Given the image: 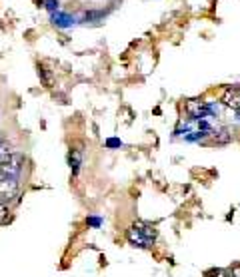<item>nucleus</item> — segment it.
<instances>
[{
    "mask_svg": "<svg viewBox=\"0 0 240 277\" xmlns=\"http://www.w3.org/2000/svg\"><path fill=\"white\" fill-rule=\"evenodd\" d=\"M24 162H26L24 154L12 152V154L0 164V176H2V178H18V174H20Z\"/></svg>",
    "mask_w": 240,
    "mask_h": 277,
    "instance_id": "1",
    "label": "nucleus"
},
{
    "mask_svg": "<svg viewBox=\"0 0 240 277\" xmlns=\"http://www.w3.org/2000/svg\"><path fill=\"white\" fill-rule=\"evenodd\" d=\"M20 191L18 178H0V202H12Z\"/></svg>",
    "mask_w": 240,
    "mask_h": 277,
    "instance_id": "2",
    "label": "nucleus"
},
{
    "mask_svg": "<svg viewBox=\"0 0 240 277\" xmlns=\"http://www.w3.org/2000/svg\"><path fill=\"white\" fill-rule=\"evenodd\" d=\"M222 104L226 106V108H232V110H236L240 112V88H226L224 94H222Z\"/></svg>",
    "mask_w": 240,
    "mask_h": 277,
    "instance_id": "3",
    "label": "nucleus"
},
{
    "mask_svg": "<svg viewBox=\"0 0 240 277\" xmlns=\"http://www.w3.org/2000/svg\"><path fill=\"white\" fill-rule=\"evenodd\" d=\"M186 112L192 116V118H202L206 112H208V106L200 100H188L186 102Z\"/></svg>",
    "mask_w": 240,
    "mask_h": 277,
    "instance_id": "4",
    "label": "nucleus"
},
{
    "mask_svg": "<svg viewBox=\"0 0 240 277\" xmlns=\"http://www.w3.org/2000/svg\"><path fill=\"white\" fill-rule=\"evenodd\" d=\"M230 142H232V134H230L228 128L218 130V132L214 134V138H212V144H216V146H226V144H230Z\"/></svg>",
    "mask_w": 240,
    "mask_h": 277,
    "instance_id": "5",
    "label": "nucleus"
},
{
    "mask_svg": "<svg viewBox=\"0 0 240 277\" xmlns=\"http://www.w3.org/2000/svg\"><path fill=\"white\" fill-rule=\"evenodd\" d=\"M134 229H138V233H140L146 242H150V240H154V238H156V229H154L152 225H148V223L138 221L136 225H134Z\"/></svg>",
    "mask_w": 240,
    "mask_h": 277,
    "instance_id": "6",
    "label": "nucleus"
},
{
    "mask_svg": "<svg viewBox=\"0 0 240 277\" xmlns=\"http://www.w3.org/2000/svg\"><path fill=\"white\" fill-rule=\"evenodd\" d=\"M38 76H40L42 86H46V88H52V86H54V74H52L46 66H38Z\"/></svg>",
    "mask_w": 240,
    "mask_h": 277,
    "instance_id": "7",
    "label": "nucleus"
},
{
    "mask_svg": "<svg viewBox=\"0 0 240 277\" xmlns=\"http://www.w3.org/2000/svg\"><path fill=\"white\" fill-rule=\"evenodd\" d=\"M128 240H130V244L140 246V247H144L146 244H148V242H146V240H144V238L138 233V229H134V227H132V229H128Z\"/></svg>",
    "mask_w": 240,
    "mask_h": 277,
    "instance_id": "8",
    "label": "nucleus"
},
{
    "mask_svg": "<svg viewBox=\"0 0 240 277\" xmlns=\"http://www.w3.org/2000/svg\"><path fill=\"white\" fill-rule=\"evenodd\" d=\"M12 154V144L8 140H0V164Z\"/></svg>",
    "mask_w": 240,
    "mask_h": 277,
    "instance_id": "9",
    "label": "nucleus"
},
{
    "mask_svg": "<svg viewBox=\"0 0 240 277\" xmlns=\"http://www.w3.org/2000/svg\"><path fill=\"white\" fill-rule=\"evenodd\" d=\"M80 157H82V155H80L78 150H72V152H70V166H72L74 170H78V166H80Z\"/></svg>",
    "mask_w": 240,
    "mask_h": 277,
    "instance_id": "10",
    "label": "nucleus"
},
{
    "mask_svg": "<svg viewBox=\"0 0 240 277\" xmlns=\"http://www.w3.org/2000/svg\"><path fill=\"white\" fill-rule=\"evenodd\" d=\"M8 214H10V210H8V206L0 202V221H4V219L8 217Z\"/></svg>",
    "mask_w": 240,
    "mask_h": 277,
    "instance_id": "11",
    "label": "nucleus"
},
{
    "mask_svg": "<svg viewBox=\"0 0 240 277\" xmlns=\"http://www.w3.org/2000/svg\"><path fill=\"white\" fill-rule=\"evenodd\" d=\"M204 277H228V273L222 271V269H212V271H208Z\"/></svg>",
    "mask_w": 240,
    "mask_h": 277,
    "instance_id": "12",
    "label": "nucleus"
},
{
    "mask_svg": "<svg viewBox=\"0 0 240 277\" xmlns=\"http://www.w3.org/2000/svg\"><path fill=\"white\" fill-rule=\"evenodd\" d=\"M228 277H240V263H234L228 271Z\"/></svg>",
    "mask_w": 240,
    "mask_h": 277,
    "instance_id": "13",
    "label": "nucleus"
}]
</instances>
